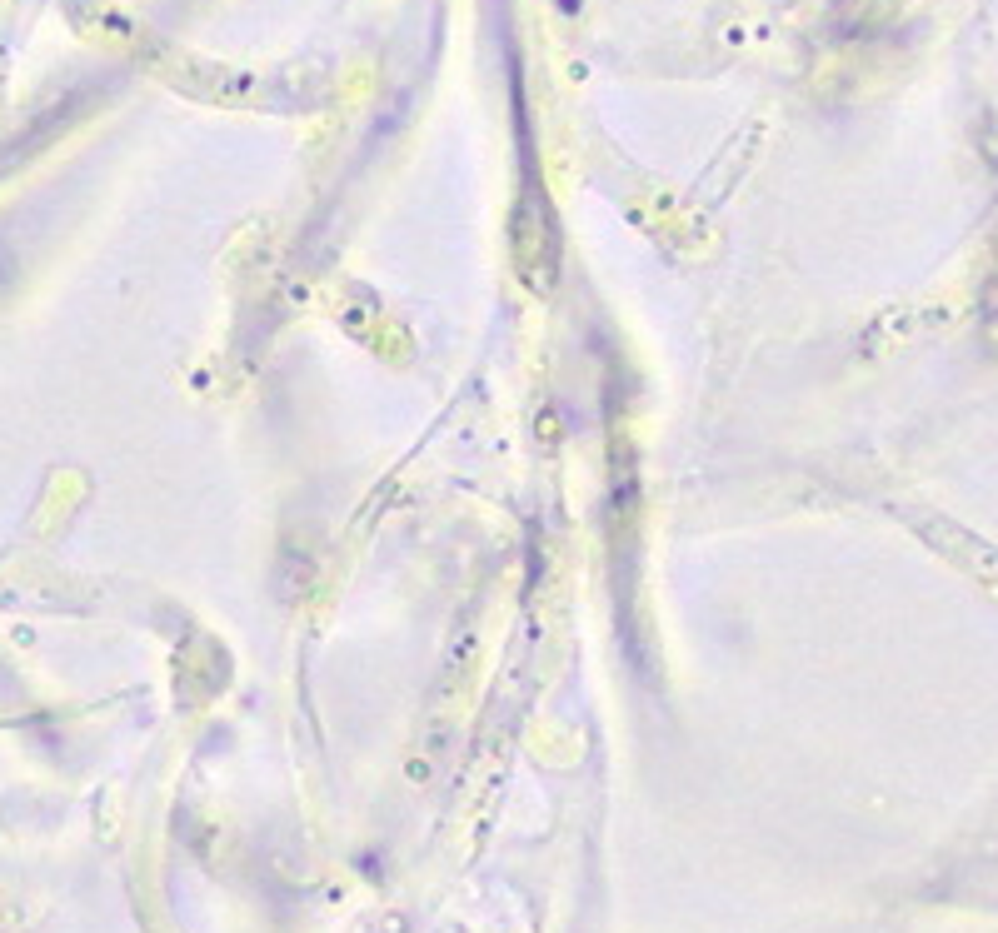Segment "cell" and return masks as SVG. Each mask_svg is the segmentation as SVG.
Listing matches in <instances>:
<instances>
[{
  "label": "cell",
  "instance_id": "cell-1",
  "mask_svg": "<svg viewBox=\"0 0 998 933\" xmlns=\"http://www.w3.org/2000/svg\"><path fill=\"white\" fill-rule=\"evenodd\" d=\"M514 265L529 290H549L559 275V230L544 195H524L514 210Z\"/></svg>",
  "mask_w": 998,
  "mask_h": 933
}]
</instances>
